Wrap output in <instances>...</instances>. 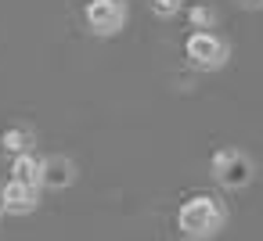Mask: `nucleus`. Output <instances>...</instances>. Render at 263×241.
<instances>
[{
	"label": "nucleus",
	"mask_w": 263,
	"mask_h": 241,
	"mask_svg": "<svg viewBox=\"0 0 263 241\" xmlns=\"http://www.w3.org/2000/svg\"><path fill=\"white\" fill-rule=\"evenodd\" d=\"M227 202L216 194H191L177 209V230L184 241H213L227 227Z\"/></svg>",
	"instance_id": "1"
},
{
	"label": "nucleus",
	"mask_w": 263,
	"mask_h": 241,
	"mask_svg": "<svg viewBox=\"0 0 263 241\" xmlns=\"http://www.w3.org/2000/svg\"><path fill=\"white\" fill-rule=\"evenodd\" d=\"M184 58L198 72H220L231 62V40L220 36L216 29H195L184 40Z\"/></svg>",
	"instance_id": "2"
},
{
	"label": "nucleus",
	"mask_w": 263,
	"mask_h": 241,
	"mask_svg": "<svg viewBox=\"0 0 263 241\" xmlns=\"http://www.w3.org/2000/svg\"><path fill=\"white\" fill-rule=\"evenodd\" d=\"M209 173H213V180H216L223 191H245V187L256 180V162H252L249 151L227 144V148H216V151H213Z\"/></svg>",
	"instance_id": "3"
},
{
	"label": "nucleus",
	"mask_w": 263,
	"mask_h": 241,
	"mask_svg": "<svg viewBox=\"0 0 263 241\" xmlns=\"http://www.w3.org/2000/svg\"><path fill=\"white\" fill-rule=\"evenodd\" d=\"M83 22L94 36L101 40H112L126 29L130 22V4L126 0H90V4L83 8Z\"/></svg>",
	"instance_id": "4"
},
{
	"label": "nucleus",
	"mask_w": 263,
	"mask_h": 241,
	"mask_svg": "<svg viewBox=\"0 0 263 241\" xmlns=\"http://www.w3.org/2000/svg\"><path fill=\"white\" fill-rule=\"evenodd\" d=\"M4 191V216H33L40 209V187L22 184V180H8L0 184Z\"/></svg>",
	"instance_id": "5"
},
{
	"label": "nucleus",
	"mask_w": 263,
	"mask_h": 241,
	"mask_svg": "<svg viewBox=\"0 0 263 241\" xmlns=\"http://www.w3.org/2000/svg\"><path fill=\"white\" fill-rule=\"evenodd\" d=\"M80 180V166L69 158V155H47L44 158V180H40V187H47V191H65V187H72Z\"/></svg>",
	"instance_id": "6"
},
{
	"label": "nucleus",
	"mask_w": 263,
	"mask_h": 241,
	"mask_svg": "<svg viewBox=\"0 0 263 241\" xmlns=\"http://www.w3.org/2000/svg\"><path fill=\"white\" fill-rule=\"evenodd\" d=\"M11 180H22V184L40 187V180H44V155H36V151L11 155ZM40 191H44V187H40Z\"/></svg>",
	"instance_id": "7"
},
{
	"label": "nucleus",
	"mask_w": 263,
	"mask_h": 241,
	"mask_svg": "<svg viewBox=\"0 0 263 241\" xmlns=\"http://www.w3.org/2000/svg\"><path fill=\"white\" fill-rule=\"evenodd\" d=\"M0 148L8 155H22V151H36V130L26 126V123H15L0 133Z\"/></svg>",
	"instance_id": "8"
},
{
	"label": "nucleus",
	"mask_w": 263,
	"mask_h": 241,
	"mask_svg": "<svg viewBox=\"0 0 263 241\" xmlns=\"http://www.w3.org/2000/svg\"><path fill=\"white\" fill-rule=\"evenodd\" d=\"M148 8L159 22H173L180 11H184V0H148Z\"/></svg>",
	"instance_id": "9"
},
{
	"label": "nucleus",
	"mask_w": 263,
	"mask_h": 241,
	"mask_svg": "<svg viewBox=\"0 0 263 241\" xmlns=\"http://www.w3.org/2000/svg\"><path fill=\"white\" fill-rule=\"evenodd\" d=\"M187 22H191V29H216V11L209 4H198L187 11Z\"/></svg>",
	"instance_id": "10"
},
{
	"label": "nucleus",
	"mask_w": 263,
	"mask_h": 241,
	"mask_svg": "<svg viewBox=\"0 0 263 241\" xmlns=\"http://www.w3.org/2000/svg\"><path fill=\"white\" fill-rule=\"evenodd\" d=\"M238 8H245V11H263V0H234Z\"/></svg>",
	"instance_id": "11"
},
{
	"label": "nucleus",
	"mask_w": 263,
	"mask_h": 241,
	"mask_svg": "<svg viewBox=\"0 0 263 241\" xmlns=\"http://www.w3.org/2000/svg\"><path fill=\"white\" fill-rule=\"evenodd\" d=\"M0 216H4V191H0Z\"/></svg>",
	"instance_id": "12"
}]
</instances>
